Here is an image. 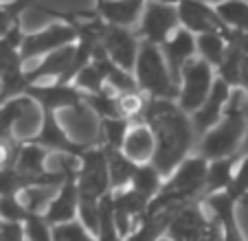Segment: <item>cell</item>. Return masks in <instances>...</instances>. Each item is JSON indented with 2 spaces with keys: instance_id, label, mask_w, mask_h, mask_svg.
Wrapping results in <instances>:
<instances>
[{
  "instance_id": "19",
  "label": "cell",
  "mask_w": 248,
  "mask_h": 241,
  "mask_svg": "<svg viewBox=\"0 0 248 241\" xmlns=\"http://www.w3.org/2000/svg\"><path fill=\"white\" fill-rule=\"evenodd\" d=\"M202 206H204L206 213L216 219V224L220 226L224 241H246L242 228H239L237 204L231 197H226L224 193L213 195V197L202 199Z\"/></svg>"
},
{
  "instance_id": "17",
  "label": "cell",
  "mask_w": 248,
  "mask_h": 241,
  "mask_svg": "<svg viewBox=\"0 0 248 241\" xmlns=\"http://www.w3.org/2000/svg\"><path fill=\"white\" fill-rule=\"evenodd\" d=\"M150 199H145L143 195L134 193L132 189H123L112 193V215H114V224H117L119 235L125 239L143 219Z\"/></svg>"
},
{
  "instance_id": "12",
  "label": "cell",
  "mask_w": 248,
  "mask_h": 241,
  "mask_svg": "<svg viewBox=\"0 0 248 241\" xmlns=\"http://www.w3.org/2000/svg\"><path fill=\"white\" fill-rule=\"evenodd\" d=\"M213 224L216 222L206 213L202 202H191V204L180 206L173 213L165 237L169 241H198Z\"/></svg>"
},
{
  "instance_id": "35",
  "label": "cell",
  "mask_w": 248,
  "mask_h": 241,
  "mask_svg": "<svg viewBox=\"0 0 248 241\" xmlns=\"http://www.w3.org/2000/svg\"><path fill=\"white\" fill-rule=\"evenodd\" d=\"M237 90L248 99V51L242 57V66H239V79H237Z\"/></svg>"
},
{
  "instance_id": "32",
  "label": "cell",
  "mask_w": 248,
  "mask_h": 241,
  "mask_svg": "<svg viewBox=\"0 0 248 241\" xmlns=\"http://www.w3.org/2000/svg\"><path fill=\"white\" fill-rule=\"evenodd\" d=\"M53 241H97V239H94V235H90L86 230L79 219H73V222L53 226Z\"/></svg>"
},
{
  "instance_id": "24",
  "label": "cell",
  "mask_w": 248,
  "mask_h": 241,
  "mask_svg": "<svg viewBox=\"0 0 248 241\" xmlns=\"http://www.w3.org/2000/svg\"><path fill=\"white\" fill-rule=\"evenodd\" d=\"M178 209H167V211H160V213H154V215H145V217L139 222V226L123 241H158V239H163L173 213Z\"/></svg>"
},
{
  "instance_id": "13",
  "label": "cell",
  "mask_w": 248,
  "mask_h": 241,
  "mask_svg": "<svg viewBox=\"0 0 248 241\" xmlns=\"http://www.w3.org/2000/svg\"><path fill=\"white\" fill-rule=\"evenodd\" d=\"M139 46H140V40L130 29L106 27V31H103L101 51L106 53V57H108L114 66H119V68L125 70V73L134 70Z\"/></svg>"
},
{
  "instance_id": "36",
  "label": "cell",
  "mask_w": 248,
  "mask_h": 241,
  "mask_svg": "<svg viewBox=\"0 0 248 241\" xmlns=\"http://www.w3.org/2000/svg\"><path fill=\"white\" fill-rule=\"evenodd\" d=\"M244 114H246V138H244L242 156H248V99H246V105H244Z\"/></svg>"
},
{
  "instance_id": "15",
  "label": "cell",
  "mask_w": 248,
  "mask_h": 241,
  "mask_svg": "<svg viewBox=\"0 0 248 241\" xmlns=\"http://www.w3.org/2000/svg\"><path fill=\"white\" fill-rule=\"evenodd\" d=\"M176 7H178L180 29L189 31L193 37L213 31H226V27L222 24V20L217 18L216 9H213V5L193 2V0H180V2H176Z\"/></svg>"
},
{
  "instance_id": "5",
  "label": "cell",
  "mask_w": 248,
  "mask_h": 241,
  "mask_svg": "<svg viewBox=\"0 0 248 241\" xmlns=\"http://www.w3.org/2000/svg\"><path fill=\"white\" fill-rule=\"evenodd\" d=\"M132 75H134L139 92H143L147 99L176 101V97H178V88L169 77V70L165 66L163 55H160V48L154 46V44L140 42Z\"/></svg>"
},
{
  "instance_id": "14",
  "label": "cell",
  "mask_w": 248,
  "mask_h": 241,
  "mask_svg": "<svg viewBox=\"0 0 248 241\" xmlns=\"http://www.w3.org/2000/svg\"><path fill=\"white\" fill-rule=\"evenodd\" d=\"M231 94H233V90H231L222 79L216 77L213 86H211L209 97H206L204 103L191 114V125H193V132H196V143L202 134H206V132L222 119V114H224L226 105H229V101H231Z\"/></svg>"
},
{
  "instance_id": "31",
  "label": "cell",
  "mask_w": 248,
  "mask_h": 241,
  "mask_svg": "<svg viewBox=\"0 0 248 241\" xmlns=\"http://www.w3.org/2000/svg\"><path fill=\"white\" fill-rule=\"evenodd\" d=\"M24 241H53V228L46 224L42 213H31L22 224Z\"/></svg>"
},
{
  "instance_id": "34",
  "label": "cell",
  "mask_w": 248,
  "mask_h": 241,
  "mask_svg": "<svg viewBox=\"0 0 248 241\" xmlns=\"http://www.w3.org/2000/svg\"><path fill=\"white\" fill-rule=\"evenodd\" d=\"M0 241H24L22 224H2L0 226Z\"/></svg>"
},
{
  "instance_id": "33",
  "label": "cell",
  "mask_w": 248,
  "mask_h": 241,
  "mask_svg": "<svg viewBox=\"0 0 248 241\" xmlns=\"http://www.w3.org/2000/svg\"><path fill=\"white\" fill-rule=\"evenodd\" d=\"M29 5H20V2H9V5H0V37L7 35L14 27H18V18Z\"/></svg>"
},
{
  "instance_id": "8",
  "label": "cell",
  "mask_w": 248,
  "mask_h": 241,
  "mask_svg": "<svg viewBox=\"0 0 248 241\" xmlns=\"http://www.w3.org/2000/svg\"><path fill=\"white\" fill-rule=\"evenodd\" d=\"M180 29L178 24V7L176 2H145L143 15L136 24L134 33L140 42L163 46L169 35Z\"/></svg>"
},
{
  "instance_id": "6",
  "label": "cell",
  "mask_w": 248,
  "mask_h": 241,
  "mask_svg": "<svg viewBox=\"0 0 248 241\" xmlns=\"http://www.w3.org/2000/svg\"><path fill=\"white\" fill-rule=\"evenodd\" d=\"M75 40L77 31L70 20H60V22H53L48 27L40 29V31L24 33L22 44H20V61L24 66L31 60H42V57L51 55L60 48L75 44Z\"/></svg>"
},
{
  "instance_id": "20",
  "label": "cell",
  "mask_w": 248,
  "mask_h": 241,
  "mask_svg": "<svg viewBox=\"0 0 248 241\" xmlns=\"http://www.w3.org/2000/svg\"><path fill=\"white\" fill-rule=\"evenodd\" d=\"M121 151L136 167L152 165V158H154V136H152L150 127L143 120L130 123V127L125 132V138H123V145H121Z\"/></svg>"
},
{
  "instance_id": "9",
  "label": "cell",
  "mask_w": 248,
  "mask_h": 241,
  "mask_svg": "<svg viewBox=\"0 0 248 241\" xmlns=\"http://www.w3.org/2000/svg\"><path fill=\"white\" fill-rule=\"evenodd\" d=\"M60 160L64 178L42 213V217L51 228L77 219V160L73 158H60Z\"/></svg>"
},
{
  "instance_id": "37",
  "label": "cell",
  "mask_w": 248,
  "mask_h": 241,
  "mask_svg": "<svg viewBox=\"0 0 248 241\" xmlns=\"http://www.w3.org/2000/svg\"><path fill=\"white\" fill-rule=\"evenodd\" d=\"M0 226H2V222H0Z\"/></svg>"
},
{
  "instance_id": "16",
  "label": "cell",
  "mask_w": 248,
  "mask_h": 241,
  "mask_svg": "<svg viewBox=\"0 0 248 241\" xmlns=\"http://www.w3.org/2000/svg\"><path fill=\"white\" fill-rule=\"evenodd\" d=\"M158 48L165 60V66H167V70H169V77H171V81L176 84V88H178V79H180L183 68L191 60H196V37L189 31H185V29H178V31L173 33V35H169L163 42V46H158Z\"/></svg>"
},
{
  "instance_id": "27",
  "label": "cell",
  "mask_w": 248,
  "mask_h": 241,
  "mask_svg": "<svg viewBox=\"0 0 248 241\" xmlns=\"http://www.w3.org/2000/svg\"><path fill=\"white\" fill-rule=\"evenodd\" d=\"M160 184H163L160 173L156 171L152 165H140V167L136 169V173H134V178H132V182H130L127 189H132L134 193L143 195L145 199H150L152 202V197L158 193Z\"/></svg>"
},
{
  "instance_id": "25",
  "label": "cell",
  "mask_w": 248,
  "mask_h": 241,
  "mask_svg": "<svg viewBox=\"0 0 248 241\" xmlns=\"http://www.w3.org/2000/svg\"><path fill=\"white\" fill-rule=\"evenodd\" d=\"M224 53H226L224 31H213V33H204V35L196 37V57L206 61L213 70H217V66L222 64Z\"/></svg>"
},
{
  "instance_id": "18",
  "label": "cell",
  "mask_w": 248,
  "mask_h": 241,
  "mask_svg": "<svg viewBox=\"0 0 248 241\" xmlns=\"http://www.w3.org/2000/svg\"><path fill=\"white\" fill-rule=\"evenodd\" d=\"M143 5L140 0H101L93 5V15H97L106 27H117V29H130L134 31L139 24L140 15H143Z\"/></svg>"
},
{
  "instance_id": "3",
  "label": "cell",
  "mask_w": 248,
  "mask_h": 241,
  "mask_svg": "<svg viewBox=\"0 0 248 241\" xmlns=\"http://www.w3.org/2000/svg\"><path fill=\"white\" fill-rule=\"evenodd\" d=\"M246 97L239 90H233L222 119L202 134L196 143V153L206 163L224 160V158L242 156L244 138H246V114H244Z\"/></svg>"
},
{
  "instance_id": "28",
  "label": "cell",
  "mask_w": 248,
  "mask_h": 241,
  "mask_svg": "<svg viewBox=\"0 0 248 241\" xmlns=\"http://www.w3.org/2000/svg\"><path fill=\"white\" fill-rule=\"evenodd\" d=\"M127 127H130V123H127V120H123V119L101 120V123H99L101 134H99L97 145H99V147H106V149H121Z\"/></svg>"
},
{
  "instance_id": "7",
  "label": "cell",
  "mask_w": 248,
  "mask_h": 241,
  "mask_svg": "<svg viewBox=\"0 0 248 241\" xmlns=\"http://www.w3.org/2000/svg\"><path fill=\"white\" fill-rule=\"evenodd\" d=\"M213 81H216V70L211 68L206 61H202L200 57L189 61L183 68L180 79H178V97H176V103H178L180 110L191 116L204 103V99L209 97Z\"/></svg>"
},
{
  "instance_id": "30",
  "label": "cell",
  "mask_w": 248,
  "mask_h": 241,
  "mask_svg": "<svg viewBox=\"0 0 248 241\" xmlns=\"http://www.w3.org/2000/svg\"><path fill=\"white\" fill-rule=\"evenodd\" d=\"M27 206L20 195H0V222L2 224H24L29 217Z\"/></svg>"
},
{
  "instance_id": "23",
  "label": "cell",
  "mask_w": 248,
  "mask_h": 241,
  "mask_svg": "<svg viewBox=\"0 0 248 241\" xmlns=\"http://www.w3.org/2000/svg\"><path fill=\"white\" fill-rule=\"evenodd\" d=\"M239 156L224 158V160H213L206 167V178H204V191H202V199L213 197V195L226 193L231 180H233V171L237 165Z\"/></svg>"
},
{
  "instance_id": "29",
  "label": "cell",
  "mask_w": 248,
  "mask_h": 241,
  "mask_svg": "<svg viewBox=\"0 0 248 241\" xmlns=\"http://www.w3.org/2000/svg\"><path fill=\"white\" fill-rule=\"evenodd\" d=\"M224 195L233 199L237 206L248 197V156H239L233 171V180H231Z\"/></svg>"
},
{
  "instance_id": "11",
  "label": "cell",
  "mask_w": 248,
  "mask_h": 241,
  "mask_svg": "<svg viewBox=\"0 0 248 241\" xmlns=\"http://www.w3.org/2000/svg\"><path fill=\"white\" fill-rule=\"evenodd\" d=\"M22 97L31 99L40 112H51L57 114L60 110H73L77 114H84V94L75 88L73 84H38L29 86L22 92Z\"/></svg>"
},
{
  "instance_id": "10",
  "label": "cell",
  "mask_w": 248,
  "mask_h": 241,
  "mask_svg": "<svg viewBox=\"0 0 248 241\" xmlns=\"http://www.w3.org/2000/svg\"><path fill=\"white\" fill-rule=\"evenodd\" d=\"M22 143L38 145V147L46 149L48 153H57L60 158H73V160H77L90 147L86 143H77V140L70 138L66 134V130L62 127L57 114H51V112H42V119H40V125L35 130V134L29 136Z\"/></svg>"
},
{
  "instance_id": "21",
  "label": "cell",
  "mask_w": 248,
  "mask_h": 241,
  "mask_svg": "<svg viewBox=\"0 0 248 241\" xmlns=\"http://www.w3.org/2000/svg\"><path fill=\"white\" fill-rule=\"evenodd\" d=\"M48 156H51V153H48L46 149L38 147V145L20 143V149H18V156H16L14 167L18 169L20 173H24V176L48 178V176H53V173H55V171H48V169H46Z\"/></svg>"
},
{
  "instance_id": "4",
  "label": "cell",
  "mask_w": 248,
  "mask_h": 241,
  "mask_svg": "<svg viewBox=\"0 0 248 241\" xmlns=\"http://www.w3.org/2000/svg\"><path fill=\"white\" fill-rule=\"evenodd\" d=\"M206 167H209V163L198 153H191L187 160H183L163 180L158 193L152 197L145 215H154L167 209H178V206L191 204V202H202Z\"/></svg>"
},
{
  "instance_id": "26",
  "label": "cell",
  "mask_w": 248,
  "mask_h": 241,
  "mask_svg": "<svg viewBox=\"0 0 248 241\" xmlns=\"http://www.w3.org/2000/svg\"><path fill=\"white\" fill-rule=\"evenodd\" d=\"M213 9L226 29L248 35V2H217Z\"/></svg>"
},
{
  "instance_id": "2",
  "label": "cell",
  "mask_w": 248,
  "mask_h": 241,
  "mask_svg": "<svg viewBox=\"0 0 248 241\" xmlns=\"http://www.w3.org/2000/svg\"><path fill=\"white\" fill-rule=\"evenodd\" d=\"M110 193L108 167L103 149L97 143L90 145L77 158V219L94 235L99 222V204Z\"/></svg>"
},
{
  "instance_id": "22",
  "label": "cell",
  "mask_w": 248,
  "mask_h": 241,
  "mask_svg": "<svg viewBox=\"0 0 248 241\" xmlns=\"http://www.w3.org/2000/svg\"><path fill=\"white\" fill-rule=\"evenodd\" d=\"M101 149H103V156H106V167H108L110 193L127 189L139 167L123 156L121 149H106V147H101Z\"/></svg>"
},
{
  "instance_id": "1",
  "label": "cell",
  "mask_w": 248,
  "mask_h": 241,
  "mask_svg": "<svg viewBox=\"0 0 248 241\" xmlns=\"http://www.w3.org/2000/svg\"><path fill=\"white\" fill-rule=\"evenodd\" d=\"M143 123L154 136V158L152 167L167 178L183 160L191 156L196 147V132L191 116L185 114L176 101L167 99H150L143 114Z\"/></svg>"
}]
</instances>
